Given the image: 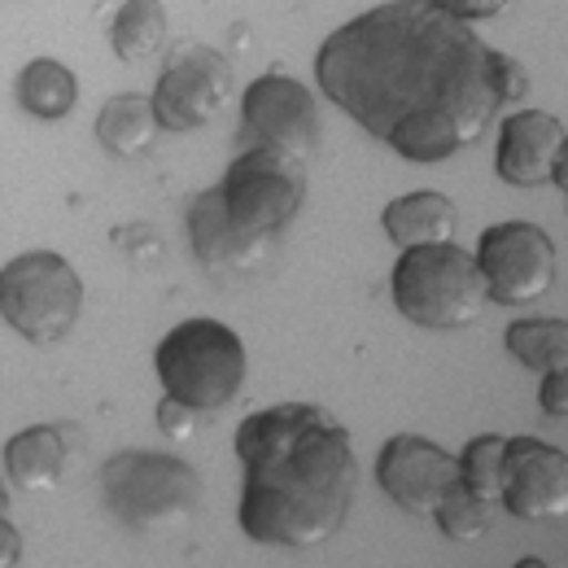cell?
I'll return each mask as SVG.
<instances>
[{"label":"cell","mask_w":568,"mask_h":568,"mask_svg":"<svg viewBox=\"0 0 568 568\" xmlns=\"http://www.w3.org/2000/svg\"><path fill=\"white\" fill-rule=\"evenodd\" d=\"M498 507H507L516 520L542 525L568 516V455L560 446H547L538 437H507L503 450V481Z\"/></svg>","instance_id":"cell-11"},{"label":"cell","mask_w":568,"mask_h":568,"mask_svg":"<svg viewBox=\"0 0 568 568\" xmlns=\"http://www.w3.org/2000/svg\"><path fill=\"white\" fill-rule=\"evenodd\" d=\"M315 83L407 162L455 158L498 110L486 40L428 0H385L337 27L315 53Z\"/></svg>","instance_id":"cell-1"},{"label":"cell","mask_w":568,"mask_h":568,"mask_svg":"<svg viewBox=\"0 0 568 568\" xmlns=\"http://www.w3.org/2000/svg\"><path fill=\"white\" fill-rule=\"evenodd\" d=\"M503 450H507V437H498V433H481V437H473V442L455 455V464H459V486H468L473 495L498 503Z\"/></svg>","instance_id":"cell-21"},{"label":"cell","mask_w":568,"mask_h":568,"mask_svg":"<svg viewBox=\"0 0 568 568\" xmlns=\"http://www.w3.org/2000/svg\"><path fill=\"white\" fill-rule=\"evenodd\" d=\"M507 351L529 372H565L568 367V324L565 320H516L507 328Z\"/></svg>","instance_id":"cell-19"},{"label":"cell","mask_w":568,"mask_h":568,"mask_svg":"<svg viewBox=\"0 0 568 568\" xmlns=\"http://www.w3.org/2000/svg\"><path fill=\"white\" fill-rule=\"evenodd\" d=\"M490 88H495L498 105H511V101H525L529 97V74L516 58L490 49Z\"/></svg>","instance_id":"cell-22"},{"label":"cell","mask_w":568,"mask_h":568,"mask_svg":"<svg viewBox=\"0 0 568 568\" xmlns=\"http://www.w3.org/2000/svg\"><path fill=\"white\" fill-rule=\"evenodd\" d=\"M538 403L551 420H565L568 416V367L565 372H542V389H538Z\"/></svg>","instance_id":"cell-25"},{"label":"cell","mask_w":568,"mask_h":568,"mask_svg":"<svg viewBox=\"0 0 568 568\" xmlns=\"http://www.w3.org/2000/svg\"><path fill=\"white\" fill-rule=\"evenodd\" d=\"M202 477L162 450H123L101 468V507L128 534H171L193 520Z\"/></svg>","instance_id":"cell-4"},{"label":"cell","mask_w":568,"mask_h":568,"mask_svg":"<svg viewBox=\"0 0 568 568\" xmlns=\"http://www.w3.org/2000/svg\"><path fill=\"white\" fill-rule=\"evenodd\" d=\"M389 297L403 320L420 328H468L486 306V281L477 254L455 241L412 245L394 263Z\"/></svg>","instance_id":"cell-5"},{"label":"cell","mask_w":568,"mask_h":568,"mask_svg":"<svg viewBox=\"0 0 568 568\" xmlns=\"http://www.w3.org/2000/svg\"><path fill=\"white\" fill-rule=\"evenodd\" d=\"M568 153V128L547 110H520L498 132L495 171L511 189H538L551 184L556 158Z\"/></svg>","instance_id":"cell-13"},{"label":"cell","mask_w":568,"mask_h":568,"mask_svg":"<svg viewBox=\"0 0 568 568\" xmlns=\"http://www.w3.org/2000/svg\"><path fill=\"white\" fill-rule=\"evenodd\" d=\"M158 136V114H153V97L141 92H119L101 105L97 114V141L114 158H136Z\"/></svg>","instance_id":"cell-16"},{"label":"cell","mask_w":568,"mask_h":568,"mask_svg":"<svg viewBox=\"0 0 568 568\" xmlns=\"http://www.w3.org/2000/svg\"><path fill=\"white\" fill-rule=\"evenodd\" d=\"M241 529L263 547H324L351 516L358 464L346 425L315 403H281L236 428Z\"/></svg>","instance_id":"cell-2"},{"label":"cell","mask_w":568,"mask_h":568,"mask_svg":"<svg viewBox=\"0 0 568 568\" xmlns=\"http://www.w3.org/2000/svg\"><path fill=\"white\" fill-rule=\"evenodd\" d=\"M0 511H9V473H4V450H0Z\"/></svg>","instance_id":"cell-27"},{"label":"cell","mask_w":568,"mask_h":568,"mask_svg":"<svg viewBox=\"0 0 568 568\" xmlns=\"http://www.w3.org/2000/svg\"><path fill=\"white\" fill-rule=\"evenodd\" d=\"M241 132L250 149H281L288 158L306 162L320 144V105L315 92L284 71L258 74L241 97Z\"/></svg>","instance_id":"cell-10"},{"label":"cell","mask_w":568,"mask_h":568,"mask_svg":"<svg viewBox=\"0 0 568 568\" xmlns=\"http://www.w3.org/2000/svg\"><path fill=\"white\" fill-rule=\"evenodd\" d=\"M193 407L189 403H180V398H171V394H162V403H158V428L166 433V437H175V442H184V437H193Z\"/></svg>","instance_id":"cell-23"},{"label":"cell","mask_w":568,"mask_h":568,"mask_svg":"<svg viewBox=\"0 0 568 568\" xmlns=\"http://www.w3.org/2000/svg\"><path fill=\"white\" fill-rule=\"evenodd\" d=\"M381 227H385V236L398 250L433 245V241H455L459 211H455V202L446 193H407V197L385 206Z\"/></svg>","instance_id":"cell-15"},{"label":"cell","mask_w":568,"mask_h":568,"mask_svg":"<svg viewBox=\"0 0 568 568\" xmlns=\"http://www.w3.org/2000/svg\"><path fill=\"white\" fill-rule=\"evenodd\" d=\"M477 267L486 281V297L503 306H529L551 293L556 284V245L538 223L507 219L481 232L477 241Z\"/></svg>","instance_id":"cell-8"},{"label":"cell","mask_w":568,"mask_h":568,"mask_svg":"<svg viewBox=\"0 0 568 568\" xmlns=\"http://www.w3.org/2000/svg\"><path fill=\"white\" fill-rule=\"evenodd\" d=\"M306 202V171L281 149H245L227 175L193 197L189 241L202 267L245 272L267 254V241L284 232Z\"/></svg>","instance_id":"cell-3"},{"label":"cell","mask_w":568,"mask_h":568,"mask_svg":"<svg viewBox=\"0 0 568 568\" xmlns=\"http://www.w3.org/2000/svg\"><path fill=\"white\" fill-rule=\"evenodd\" d=\"M433 520L442 525V534H446L450 542H477V538H486V534L495 529L498 503L473 495L468 486H450V490L442 495V503H437Z\"/></svg>","instance_id":"cell-20"},{"label":"cell","mask_w":568,"mask_h":568,"mask_svg":"<svg viewBox=\"0 0 568 568\" xmlns=\"http://www.w3.org/2000/svg\"><path fill=\"white\" fill-rule=\"evenodd\" d=\"M376 481L407 516H433L442 495L459 486V464L420 433H398L376 455Z\"/></svg>","instance_id":"cell-12"},{"label":"cell","mask_w":568,"mask_h":568,"mask_svg":"<svg viewBox=\"0 0 568 568\" xmlns=\"http://www.w3.org/2000/svg\"><path fill=\"white\" fill-rule=\"evenodd\" d=\"M71 468L67 425H31L4 442V473L18 490H58Z\"/></svg>","instance_id":"cell-14"},{"label":"cell","mask_w":568,"mask_h":568,"mask_svg":"<svg viewBox=\"0 0 568 568\" xmlns=\"http://www.w3.org/2000/svg\"><path fill=\"white\" fill-rule=\"evenodd\" d=\"M110 44L123 62H149L166 44V9L162 0H123L110 22Z\"/></svg>","instance_id":"cell-18"},{"label":"cell","mask_w":568,"mask_h":568,"mask_svg":"<svg viewBox=\"0 0 568 568\" xmlns=\"http://www.w3.org/2000/svg\"><path fill=\"white\" fill-rule=\"evenodd\" d=\"M232 97V62L211 44H175L153 88V114L166 132H197Z\"/></svg>","instance_id":"cell-9"},{"label":"cell","mask_w":568,"mask_h":568,"mask_svg":"<svg viewBox=\"0 0 568 568\" xmlns=\"http://www.w3.org/2000/svg\"><path fill=\"white\" fill-rule=\"evenodd\" d=\"M153 367H158L162 394L189 403L193 412H219L241 394L250 358L236 328L193 315V320H180L158 342Z\"/></svg>","instance_id":"cell-6"},{"label":"cell","mask_w":568,"mask_h":568,"mask_svg":"<svg viewBox=\"0 0 568 568\" xmlns=\"http://www.w3.org/2000/svg\"><path fill=\"white\" fill-rule=\"evenodd\" d=\"M18 560H22V534L9 520V511H0V568L18 565Z\"/></svg>","instance_id":"cell-26"},{"label":"cell","mask_w":568,"mask_h":568,"mask_svg":"<svg viewBox=\"0 0 568 568\" xmlns=\"http://www.w3.org/2000/svg\"><path fill=\"white\" fill-rule=\"evenodd\" d=\"M79 311L83 281L71 258L53 250H31L0 267V320L31 346H53L71 337Z\"/></svg>","instance_id":"cell-7"},{"label":"cell","mask_w":568,"mask_h":568,"mask_svg":"<svg viewBox=\"0 0 568 568\" xmlns=\"http://www.w3.org/2000/svg\"><path fill=\"white\" fill-rule=\"evenodd\" d=\"M428 4L446 9V13L459 18V22H486V18H498L511 0H428Z\"/></svg>","instance_id":"cell-24"},{"label":"cell","mask_w":568,"mask_h":568,"mask_svg":"<svg viewBox=\"0 0 568 568\" xmlns=\"http://www.w3.org/2000/svg\"><path fill=\"white\" fill-rule=\"evenodd\" d=\"M79 101V79L58 58H36L18 74V105L36 119H67Z\"/></svg>","instance_id":"cell-17"}]
</instances>
